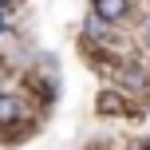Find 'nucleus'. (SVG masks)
<instances>
[{"label":"nucleus","mask_w":150,"mask_h":150,"mask_svg":"<svg viewBox=\"0 0 150 150\" xmlns=\"http://www.w3.org/2000/svg\"><path fill=\"white\" fill-rule=\"evenodd\" d=\"M4 32H8V24H4V16H0V36H4Z\"/></svg>","instance_id":"obj_3"},{"label":"nucleus","mask_w":150,"mask_h":150,"mask_svg":"<svg viewBox=\"0 0 150 150\" xmlns=\"http://www.w3.org/2000/svg\"><path fill=\"white\" fill-rule=\"evenodd\" d=\"M95 12L103 16L107 24H111V20H122V16H127V0H95Z\"/></svg>","instance_id":"obj_1"},{"label":"nucleus","mask_w":150,"mask_h":150,"mask_svg":"<svg viewBox=\"0 0 150 150\" xmlns=\"http://www.w3.org/2000/svg\"><path fill=\"white\" fill-rule=\"evenodd\" d=\"M16 115H20V107H16V99H8V95H0V122H12Z\"/></svg>","instance_id":"obj_2"}]
</instances>
